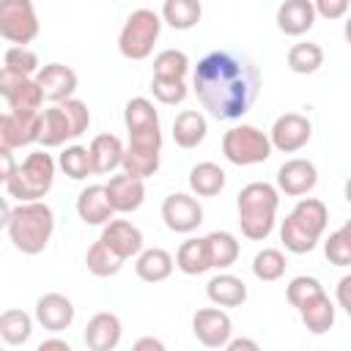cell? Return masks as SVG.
Wrapping results in <instances>:
<instances>
[{
    "instance_id": "cell-27",
    "label": "cell",
    "mask_w": 351,
    "mask_h": 351,
    "mask_svg": "<svg viewBox=\"0 0 351 351\" xmlns=\"http://www.w3.org/2000/svg\"><path fill=\"white\" fill-rule=\"evenodd\" d=\"M206 132H208V123L197 110H184L173 121V140L178 148H197L206 140Z\"/></svg>"
},
{
    "instance_id": "cell-44",
    "label": "cell",
    "mask_w": 351,
    "mask_h": 351,
    "mask_svg": "<svg viewBox=\"0 0 351 351\" xmlns=\"http://www.w3.org/2000/svg\"><path fill=\"white\" fill-rule=\"evenodd\" d=\"M3 66L14 69V71H19V74H25V77H30V74L38 71V55H36L33 49H27V47L14 44V47L5 52V63H3Z\"/></svg>"
},
{
    "instance_id": "cell-23",
    "label": "cell",
    "mask_w": 351,
    "mask_h": 351,
    "mask_svg": "<svg viewBox=\"0 0 351 351\" xmlns=\"http://www.w3.org/2000/svg\"><path fill=\"white\" fill-rule=\"evenodd\" d=\"M299 315H302V324L313 332V335H324L335 326V304L332 299L326 296V291L310 296L307 302H302L299 307Z\"/></svg>"
},
{
    "instance_id": "cell-4",
    "label": "cell",
    "mask_w": 351,
    "mask_h": 351,
    "mask_svg": "<svg viewBox=\"0 0 351 351\" xmlns=\"http://www.w3.org/2000/svg\"><path fill=\"white\" fill-rule=\"evenodd\" d=\"M277 206H280V195L271 184L266 181H252L247 184L239 197H236V208H239V225L241 233L250 241H263L269 239V233L274 230V219H277Z\"/></svg>"
},
{
    "instance_id": "cell-13",
    "label": "cell",
    "mask_w": 351,
    "mask_h": 351,
    "mask_svg": "<svg viewBox=\"0 0 351 351\" xmlns=\"http://www.w3.org/2000/svg\"><path fill=\"white\" fill-rule=\"evenodd\" d=\"M318 184V170L310 159H288L280 165L277 170V186L280 192L291 195V197H302L307 192H313V186Z\"/></svg>"
},
{
    "instance_id": "cell-8",
    "label": "cell",
    "mask_w": 351,
    "mask_h": 351,
    "mask_svg": "<svg viewBox=\"0 0 351 351\" xmlns=\"http://www.w3.org/2000/svg\"><path fill=\"white\" fill-rule=\"evenodd\" d=\"M36 36H38V14L33 0H0V38L25 47Z\"/></svg>"
},
{
    "instance_id": "cell-19",
    "label": "cell",
    "mask_w": 351,
    "mask_h": 351,
    "mask_svg": "<svg viewBox=\"0 0 351 351\" xmlns=\"http://www.w3.org/2000/svg\"><path fill=\"white\" fill-rule=\"evenodd\" d=\"M38 121L36 118H16L11 112H0V151H14L30 143H38Z\"/></svg>"
},
{
    "instance_id": "cell-33",
    "label": "cell",
    "mask_w": 351,
    "mask_h": 351,
    "mask_svg": "<svg viewBox=\"0 0 351 351\" xmlns=\"http://www.w3.org/2000/svg\"><path fill=\"white\" fill-rule=\"evenodd\" d=\"M41 101H44L41 88H38L36 80H30V77L8 96L11 115H16V118H36V115H41Z\"/></svg>"
},
{
    "instance_id": "cell-1",
    "label": "cell",
    "mask_w": 351,
    "mask_h": 351,
    "mask_svg": "<svg viewBox=\"0 0 351 351\" xmlns=\"http://www.w3.org/2000/svg\"><path fill=\"white\" fill-rule=\"evenodd\" d=\"M192 88L208 115L217 121H236L255 104L261 93V69L241 52L214 49L200 58Z\"/></svg>"
},
{
    "instance_id": "cell-41",
    "label": "cell",
    "mask_w": 351,
    "mask_h": 351,
    "mask_svg": "<svg viewBox=\"0 0 351 351\" xmlns=\"http://www.w3.org/2000/svg\"><path fill=\"white\" fill-rule=\"evenodd\" d=\"M151 93L162 104H181L186 99L189 88H186L184 80H162V77H154L151 80Z\"/></svg>"
},
{
    "instance_id": "cell-12",
    "label": "cell",
    "mask_w": 351,
    "mask_h": 351,
    "mask_svg": "<svg viewBox=\"0 0 351 351\" xmlns=\"http://www.w3.org/2000/svg\"><path fill=\"white\" fill-rule=\"evenodd\" d=\"M162 219L173 233H192L203 222V206L184 192L167 195L162 203Z\"/></svg>"
},
{
    "instance_id": "cell-10",
    "label": "cell",
    "mask_w": 351,
    "mask_h": 351,
    "mask_svg": "<svg viewBox=\"0 0 351 351\" xmlns=\"http://www.w3.org/2000/svg\"><path fill=\"white\" fill-rule=\"evenodd\" d=\"M313 137V123L307 121V115L302 112H282L271 132H269V143L271 148L282 151V154H296L302 151Z\"/></svg>"
},
{
    "instance_id": "cell-18",
    "label": "cell",
    "mask_w": 351,
    "mask_h": 351,
    "mask_svg": "<svg viewBox=\"0 0 351 351\" xmlns=\"http://www.w3.org/2000/svg\"><path fill=\"white\" fill-rule=\"evenodd\" d=\"M36 321L49 332H63L74 321V304L63 293H44L36 302Z\"/></svg>"
},
{
    "instance_id": "cell-38",
    "label": "cell",
    "mask_w": 351,
    "mask_h": 351,
    "mask_svg": "<svg viewBox=\"0 0 351 351\" xmlns=\"http://www.w3.org/2000/svg\"><path fill=\"white\" fill-rule=\"evenodd\" d=\"M189 71V58L181 49H162L154 58V77L162 80H184Z\"/></svg>"
},
{
    "instance_id": "cell-37",
    "label": "cell",
    "mask_w": 351,
    "mask_h": 351,
    "mask_svg": "<svg viewBox=\"0 0 351 351\" xmlns=\"http://www.w3.org/2000/svg\"><path fill=\"white\" fill-rule=\"evenodd\" d=\"M285 255L280 252V250H274V247H263L255 258H252V274L258 277V280H263V282H274V280H280L282 274H285Z\"/></svg>"
},
{
    "instance_id": "cell-3",
    "label": "cell",
    "mask_w": 351,
    "mask_h": 351,
    "mask_svg": "<svg viewBox=\"0 0 351 351\" xmlns=\"http://www.w3.org/2000/svg\"><path fill=\"white\" fill-rule=\"evenodd\" d=\"M326 222H329L326 203L318 200V197H302L291 208V214L282 219L280 239H282L285 250L293 252V255L313 252L315 244H318V239L326 230Z\"/></svg>"
},
{
    "instance_id": "cell-22",
    "label": "cell",
    "mask_w": 351,
    "mask_h": 351,
    "mask_svg": "<svg viewBox=\"0 0 351 351\" xmlns=\"http://www.w3.org/2000/svg\"><path fill=\"white\" fill-rule=\"evenodd\" d=\"M88 154H90V170L104 176V173H112L115 167H121L123 143L115 134H96L88 145Z\"/></svg>"
},
{
    "instance_id": "cell-15",
    "label": "cell",
    "mask_w": 351,
    "mask_h": 351,
    "mask_svg": "<svg viewBox=\"0 0 351 351\" xmlns=\"http://www.w3.org/2000/svg\"><path fill=\"white\" fill-rule=\"evenodd\" d=\"M104 192L110 197V206L112 211H121V214H129V211H137L145 200V184L143 178H134V176H112L107 184H104Z\"/></svg>"
},
{
    "instance_id": "cell-14",
    "label": "cell",
    "mask_w": 351,
    "mask_h": 351,
    "mask_svg": "<svg viewBox=\"0 0 351 351\" xmlns=\"http://www.w3.org/2000/svg\"><path fill=\"white\" fill-rule=\"evenodd\" d=\"M36 85L41 88V96L49 101H63L77 90V71L63 63H47L36 71Z\"/></svg>"
},
{
    "instance_id": "cell-2",
    "label": "cell",
    "mask_w": 351,
    "mask_h": 351,
    "mask_svg": "<svg viewBox=\"0 0 351 351\" xmlns=\"http://www.w3.org/2000/svg\"><path fill=\"white\" fill-rule=\"evenodd\" d=\"M8 239L11 244L25 255H38L47 250L52 230H55V214L41 200H22L16 208H11L8 219Z\"/></svg>"
},
{
    "instance_id": "cell-9",
    "label": "cell",
    "mask_w": 351,
    "mask_h": 351,
    "mask_svg": "<svg viewBox=\"0 0 351 351\" xmlns=\"http://www.w3.org/2000/svg\"><path fill=\"white\" fill-rule=\"evenodd\" d=\"M159 151H162V132L129 134V148H123V156H121L123 173L145 181L159 170Z\"/></svg>"
},
{
    "instance_id": "cell-20",
    "label": "cell",
    "mask_w": 351,
    "mask_h": 351,
    "mask_svg": "<svg viewBox=\"0 0 351 351\" xmlns=\"http://www.w3.org/2000/svg\"><path fill=\"white\" fill-rule=\"evenodd\" d=\"M315 25L313 0H282L277 8V27L285 36H304Z\"/></svg>"
},
{
    "instance_id": "cell-30",
    "label": "cell",
    "mask_w": 351,
    "mask_h": 351,
    "mask_svg": "<svg viewBox=\"0 0 351 351\" xmlns=\"http://www.w3.org/2000/svg\"><path fill=\"white\" fill-rule=\"evenodd\" d=\"M206 247H208V258H211V269H230L239 261V241L233 233L228 230H214L206 236Z\"/></svg>"
},
{
    "instance_id": "cell-11",
    "label": "cell",
    "mask_w": 351,
    "mask_h": 351,
    "mask_svg": "<svg viewBox=\"0 0 351 351\" xmlns=\"http://www.w3.org/2000/svg\"><path fill=\"white\" fill-rule=\"evenodd\" d=\"M230 332H233V321L225 310L203 307L192 318V335L206 348H225V343L230 340Z\"/></svg>"
},
{
    "instance_id": "cell-32",
    "label": "cell",
    "mask_w": 351,
    "mask_h": 351,
    "mask_svg": "<svg viewBox=\"0 0 351 351\" xmlns=\"http://www.w3.org/2000/svg\"><path fill=\"white\" fill-rule=\"evenodd\" d=\"M123 123L129 129V134H140V132H156L159 129V112L154 110V104L143 96L132 99L123 110Z\"/></svg>"
},
{
    "instance_id": "cell-52",
    "label": "cell",
    "mask_w": 351,
    "mask_h": 351,
    "mask_svg": "<svg viewBox=\"0 0 351 351\" xmlns=\"http://www.w3.org/2000/svg\"><path fill=\"white\" fill-rule=\"evenodd\" d=\"M8 219H11V206L5 197H0V230L8 225Z\"/></svg>"
},
{
    "instance_id": "cell-5",
    "label": "cell",
    "mask_w": 351,
    "mask_h": 351,
    "mask_svg": "<svg viewBox=\"0 0 351 351\" xmlns=\"http://www.w3.org/2000/svg\"><path fill=\"white\" fill-rule=\"evenodd\" d=\"M55 181V159L47 151H33L25 156L22 165H16L14 176L5 181L8 195L22 200H41Z\"/></svg>"
},
{
    "instance_id": "cell-42",
    "label": "cell",
    "mask_w": 351,
    "mask_h": 351,
    "mask_svg": "<svg viewBox=\"0 0 351 351\" xmlns=\"http://www.w3.org/2000/svg\"><path fill=\"white\" fill-rule=\"evenodd\" d=\"M60 107H63V112H66V118H69V126H71V140L74 137H80V134H85L88 132V126H90V110H88V104L85 101H80V99H63V101H58Z\"/></svg>"
},
{
    "instance_id": "cell-29",
    "label": "cell",
    "mask_w": 351,
    "mask_h": 351,
    "mask_svg": "<svg viewBox=\"0 0 351 351\" xmlns=\"http://www.w3.org/2000/svg\"><path fill=\"white\" fill-rule=\"evenodd\" d=\"M176 266L195 277V274H203L211 269V258H208V247H206V239H186L178 252H176Z\"/></svg>"
},
{
    "instance_id": "cell-50",
    "label": "cell",
    "mask_w": 351,
    "mask_h": 351,
    "mask_svg": "<svg viewBox=\"0 0 351 351\" xmlns=\"http://www.w3.org/2000/svg\"><path fill=\"white\" fill-rule=\"evenodd\" d=\"M225 348H230V351H239V348H250V351H258L261 346H258L255 340H247V337H236V340H228V343H225Z\"/></svg>"
},
{
    "instance_id": "cell-31",
    "label": "cell",
    "mask_w": 351,
    "mask_h": 351,
    "mask_svg": "<svg viewBox=\"0 0 351 351\" xmlns=\"http://www.w3.org/2000/svg\"><path fill=\"white\" fill-rule=\"evenodd\" d=\"M200 16H203L200 0H165L162 5V19L173 30H189L200 22Z\"/></svg>"
},
{
    "instance_id": "cell-35",
    "label": "cell",
    "mask_w": 351,
    "mask_h": 351,
    "mask_svg": "<svg viewBox=\"0 0 351 351\" xmlns=\"http://www.w3.org/2000/svg\"><path fill=\"white\" fill-rule=\"evenodd\" d=\"M85 263H88V271L96 274V277H112V274H118L123 269V258H118L101 239H96L88 247Z\"/></svg>"
},
{
    "instance_id": "cell-43",
    "label": "cell",
    "mask_w": 351,
    "mask_h": 351,
    "mask_svg": "<svg viewBox=\"0 0 351 351\" xmlns=\"http://www.w3.org/2000/svg\"><path fill=\"white\" fill-rule=\"evenodd\" d=\"M321 291H324L321 280L302 274V277H293V280L288 282V288H285V296H288V304H291V307H299L302 302H307L310 296H315V293H321Z\"/></svg>"
},
{
    "instance_id": "cell-26",
    "label": "cell",
    "mask_w": 351,
    "mask_h": 351,
    "mask_svg": "<svg viewBox=\"0 0 351 351\" xmlns=\"http://www.w3.org/2000/svg\"><path fill=\"white\" fill-rule=\"evenodd\" d=\"M66 140H71V126L69 118L63 112L60 104H52L47 110H41V121H38V143L44 148H58Z\"/></svg>"
},
{
    "instance_id": "cell-34",
    "label": "cell",
    "mask_w": 351,
    "mask_h": 351,
    "mask_svg": "<svg viewBox=\"0 0 351 351\" xmlns=\"http://www.w3.org/2000/svg\"><path fill=\"white\" fill-rule=\"evenodd\" d=\"M33 335V318L25 310H5L0 315V340L8 346H25Z\"/></svg>"
},
{
    "instance_id": "cell-16",
    "label": "cell",
    "mask_w": 351,
    "mask_h": 351,
    "mask_svg": "<svg viewBox=\"0 0 351 351\" xmlns=\"http://www.w3.org/2000/svg\"><path fill=\"white\" fill-rule=\"evenodd\" d=\"M121 335H123V326L115 313H96L82 332L85 346L90 351H112L121 343Z\"/></svg>"
},
{
    "instance_id": "cell-47",
    "label": "cell",
    "mask_w": 351,
    "mask_h": 351,
    "mask_svg": "<svg viewBox=\"0 0 351 351\" xmlns=\"http://www.w3.org/2000/svg\"><path fill=\"white\" fill-rule=\"evenodd\" d=\"M16 170V159L11 151H0V184H5Z\"/></svg>"
},
{
    "instance_id": "cell-25",
    "label": "cell",
    "mask_w": 351,
    "mask_h": 351,
    "mask_svg": "<svg viewBox=\"0 0 351 351\" xmlns=\"http://www.w3.org/2000/svg\"><path fill=\"white\" fill-rule=\"evenodd\" d=\"M206 293H208V299L217 307H241L247 302V285H244V280L236 277V274H228V271L211 277L208 285H206Z\"/></svg>"
},
{
    "instance_id": "cell-7",
    "label": "cell",
    "mask_w": 351,
    "mask_h": 351,
    "mask_svg": "<svg viewBox=\"0 0 351 351\" xmlns=\"http://www.w3.org/2000/svg\"><path fill=\"white\" fill-rule=\"evenodd\" d=\"M222 154L228 162H233L239 167H250V165H261L271 156V143H269V134L261 132L258 126L241 123V126H233L225 132Z\"/></svg>"
},
{
    "instance_id": "cell-45",
    "label": "cell",
    "mask_w": 351,
    "mask_h": 351,
    "mask_svg": "<svg viewBox=\"0 0 351 351\" xmlns=\"http://www.w3.org/2000/svg\"><path fill=\"white\" fill-rule=\"evenodd\" d=\"M348 3L351 0H313V8H315V16H324V19H343L346 11H348Z\"/></svg>"
},
{
    "instance_id": "cell-17",
    "label": "cell",
    "mask_w": 351,
    "mask_h": 351,
    "mask_svg": "<svg viewBox=\"0 0 351 351\" xmlns=\"http://www.w3.org/2000/svg\"><path fill=\"white\" fill-rule=\"evenodd\" d=\"M118 258H132V255H137L140 250H143V233H140V228L137 225H132V222H126V219H110V222H104V230H101V236H99Z\"/></svg>"
},
{
    "instance_id": "cell-6",
    "label": "cell",
    "mask_w": 351,
    "mask_h": 351,
    "mask_svg": "<svg viewBox=\"0 0 351 351\" xmlns=\"http://www.w3.org/2000/svg\"><path fill=\"white\" fill-rule=\"evenodd\" d=\"M162 33V16L151 8H137L121 27L118 49L126 60H145L154 52V44Z\"/></svg>"
},
{
    "instance_id": "cell-49",
    "label": "cell",
    "mask_w": 351,
    "mask_h": 351,
    "mask_svg": "<svg viewBox=\"0 0 351 351\" xmlns=\"http://www.w3.org/2000/svg\"><path fill=\"white\" fill-rule=\"evenodd\" d=\"M38 351H71V346H69V340L49 337V340H41L38 343Z\"/></svg>"
},
{
    "instance_id": "cell-28",
    "label": "cell",
    "mask_w": 351,
    "mask_h": 351,
    "mask_svg": "<svg viewBox=\"0 0 351 351\" xmlns=\"http://www.w3.org/2000/svg\"><path fill=\"white\" fill-rule=\"evenodd\" d=\"M225 186V170L214 162H197L189 170V189L197 197H214Z\"/></svg>"
},
{
    "instance_id": "cell-48",
    "label": "cell",
    "mask_w": 351,
    "mask_h": 351,
    "mask_svg": "<svg viewBox=\"0 0 351 351\" xmlns=\"http://www.w3.org/2000/svg\"><path fill=\"white\" fill-rule=\"evenodd\" d=\"M348 288H351V277L346 274V277H340V282H337V302H340V307H343L346 313H351V296H348Z\"/></svg>"
},
{
    "instance_id": "cell-21",
    "label": "cell",
    "mask_w": 351,
    "mask_h": 351,
    "mask_svg": "<svg viewBox=\"0 0 351 351\" xmlns=\"http://www.w3.org/2000/svg\"><path fill=\"white\" fill-rule=\"evenodd\" d=\"M77 214L85 225H104L112 219V206H110V197L104 192V184H90L80 192L77 197Z\"/></svg>"
},
{
    "instance_id": "cell-51",
    "label": "cell",
    "mask_w": 351,
    "mask_h": 351,
    "mask_svg": "<svg viewBox=\"0 0 351 351\" xmlns=\"http://www.w3.org/2000/svg\"><path fill=\"white\" fill-rule=\"evenodd\" d=\"M134 348H137V351H143V348L165 351V343H162V340H156V337H143V340H137V343H134Z\"/></svg>"
},
{
    "instance_id": "cell-39",
    "label": "cell",
    "mask_w": 351,
    "mask_h": 351,
    "mask_svg": "<svg viewBox=\"0 0 351 351\" xmlns=\"http://www.w3.org/2000/svg\"><path fill=\"white\" fill-rule=\"evenodd\" d=\"M58 165H60V170L69 176V178H74V181H82V178H88L93 170H90V154H88V148H82V145H69L60 156H58Z\"/></svg>"
},
{
    "instance_id": "cell-24",
    "label": "cell",
    "mask_w": 351,
    "mask_h": 351,
    "mask_svg": "<svg viewBox=\"0 0 351 351\" xmlns=\"http://www.w3.org/2000/svg\"><path fill=\"white\" fill-rule=\"evenodd\" d=\"M173 255L162 247H151V250H140L137 261H134V271L143 282H162L173 274Z\"/></svg>"
},
{
    "instance_id": "cell-46",
    "label": "cell",
    "mask_w": 351,
    "mask_h": 351,
    "mask_svg": "<svg viewBox=\"0 0 351 351\" xmlns=\"http://www.w3.org/2000/svg\"><path fill=\"white\" fill-rule=\"evenodd\" d=\"M25 80H27L25 74H19V71H14V69H8V66H0V96L8 99Z\"/></svg>"
},
{
    "instance_id": "cell-36",
    "label": "cell",
    "mask_w": 351,
    "mask_h": 351,
    "mask_svg": "<svg viewBox=\"0 0 351 351\" xmlns=\"http://www.w3.org/2000/svg\"><path fill=\"white\" fill-rule=\"evenodd\" d=\"M324 66V49L313 41L293 44L288 49V69L293 74H315Z\"/></svg>"
},
{
    "instance_id": "cell-40",
    "label": "cell",
    "mask_w": 351,
    "mask_h": 351,
    "mask_svg": "<svg viewBox=\"0 0 351 351\" xmlns=\"http://www.w3.org/2000/svg\"><path fill=\"white\" fill-rule=\"evenodd\" d=\"M324 255L335 266H348L351 263V225L348 222L340 225L335 233H329V239L324 244Z\"/></svg>"
}]
</instances>
